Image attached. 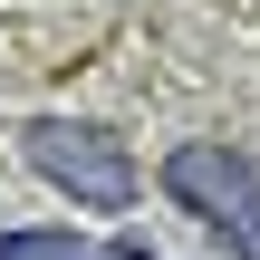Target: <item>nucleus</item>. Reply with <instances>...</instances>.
<instances>
[{
    "mask_svg": "<svg viewBox=\"0 0 260 260\" xmlns=\"http://www.w3.org/2000/svg\"><path fill=\"white\" fill-rule=\"evenodd\" d=\"M29 164H39L68 203H87V212H125V203H135V164H125V145H116L106 125L39 116V125H29Z\"/></svg>",
    "mask_w": 260,
    "mask_h": 260,
    "instance_id": "2",
    "label": "nucleus"
},
{
    "mask_svg": "<svg viewBox=\"0 0 260 260\" xmlns=\"http://www.w3.org/2000/svg\"><path fill=\"white\" fill-rule=\"evenodd\" d=\"M0 260H77V241H68V232H10Z\"/></svg>",
    "mask_w": 260,
    "mask_h": 260,
    "instance_id": "3",
    "label": "nucleus"
},
{
    "mask_svg": "<svg viewBox=\"0 0 260 260\" xmlns=\"http://www.w3.org/2000/svg\"><path fill=\"white\" fill-rule=\"evenodd\" d=\"M164 193H174L183 212H203L241 260H260V174L232 145H174V154H164Z\"/></svg>",
    "mask_w": 260,
    "mask_h": 260,
    "instance_id": "1",
    "label": "nucleus"
}]
</instances>
